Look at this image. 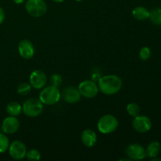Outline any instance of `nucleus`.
<instances>
[{
	"mask_svg": "<svg viewBox=\"0 0 161 161\" xmlns=\"http://www.w3.org/2000/svg\"><path fill=\"white\" fill-rule=\"evenodd\" d=\"M18 52L25 59H31L35 53V48L32 42L28 39L21 40L18 44Z\"/></svg>",
	"mask_w": 161,
	"mask_h": 161,
	"instance_id": "13",
	"label": "nucleus"
},
{
	"mask_svg": "<svg viewBox=\"0 0 161 161\" xmlns=\"http://www.w3.org/2000/svg\"><path fill=\"white\" fill-rule=\"evenodd\" d=\"M132 15L136 20H145L146 19L149 18L150 12L143 6H138L135 7L132 11Z\"/></svg>",
	"mask_w": 161,
	"mask_h": 161,
	"instance_id": "15",
	"label": "nucleus"
},
{
	"mask_svg": "<svg viewBox=\"0 0 161 161\" xmlns=\"http://www.w3.org/2000/svg\"><path fill=\"white\" fill-rule=\"evenodd\" d=\"M43 104L39 99L30 98L25 101L22 105V112L28 117H36L42 114Z\"/></svg>",
	"mask_w": 161,
	"mask_h": 161,
	"instance_id": "3",
	"label": "nucleus"
},
{
	"mask_svg": "<svg viewBox=\"0 0 161 161\" xmlns=\"http://www.w3.org/2000/svg\"><path fill=\"white\" fill-rule=\"evenodd\" d=\"M75 1H76V2H82V1H83V0H75Z\"/></svg>",
	"mask_w": 161,
	"mask_h": 161,
	"instance_id": "30",
	"label": "nucleus"
},
{
	"mask_svg": "<svg viewBox=\"0 0 161 161\" xmlns=\"http://www.w3.org/2000/svg\"><path fill=\"white\" fill-rule=\"evenodd\" d=\"M81 96L86 98H93L97 94L99 91L98 86L92 80H84L81 82L78 86Z\"/></svg>",
	"mask_w": 161,
	"mask_h": 161,
	"instance_id": "6",
	"label": "nucleus"
},
{
	"mask_svg": "<svg viewBox=\"0 0 161 161\" xmlns=\"http://www.w3.org/2000/svg\"><path fill=\"white\" fill-rule=\"evenodd\" d=\"M122 80L115 75H107L98 80V88L101 92L107 95H113L119 92L122 87Z\"/></svg>",
	"mask_w": 161,
	"mask_h": 161,
	"instance_id": "1",
	"label": "nucleus"
},
{
	"mask_svg": "<svg viewBox=\"0 0 161 161\" xmlns=\"http://www.w3.org/2000/svg\"><path fill=\"white\" fill-rule=\"evenodd\" d=\"M31 84L28 83H21L17 87V93L20 95H27L31 91Z\"/></svg>",
	"mask_w": 161,
	"mask_h": 161,
	"instance_id": "21",
	"label": "nucleus"
},
{
	"mask_svg": "<svg viewBox=\"0 0 161 161\" xmlns=\"http://www.w3.org/2000/svg\"><path fill=\"white\" fill-rule=\"evenodd\" d=\"M13 1H14L16 4H21V3H23L24 2H25V0H13Z\"/></svg>",
	"mask_w": 161,
	"mask_h": 161,
	"instance_id": "26",
	"label": "nucleus"
},
{
	"mask_svg": "<svg viewBox=\"0 0 161 161\" xmlns=\"http://www.w3.org/2000/svg\"><path fill=\"white\" fill-rule=\"evenodd\" d=\"M119 126L118 119L113 115H105L97 122V129L102 134H111Z\"/></svg>",
	"mask_w": 161,
	"mask_h": 161,
	"instance_id": "4",
	"label": "nucleus"
},
{
	"mask_svg": "<svg viewBox=\"0 0 161 161\" xmlns=\"http://www.w3.org/2000/svg\"><path fill=\"white\" fill-rule=\"evenodd\" d=\"M5 19V13L4 10L3 9V8L0 7V25L3 23Z\"/></svg>",
	"mask_w": 161,
	"mask_h": 161,
	"instance_id": "25",
	"label": "nucleus"
},
{
	"mask_svg": "<svg viewBox=\"0 0 161 161\" xmlns=\"http://www.w3.org/2000/svg\"><path fill=\"white\" fill-rule=\"evenodd\" d=\"M30 84L35 89H42L47 83V77L45 72L41 70H35L30 75Z\"/></svg>",
	"mask_w": 161,
	"mask_h": 161,
	"instance_id": "10",
	"label": "nucleus"
},
{
	"mask_svg": "<svg viewBox=\"0 0 161 161\" xmlns=\"http://www.w3.org/2000/svg\"><path fill=\"white\" fill-rule=\"evenodd\" d=\"M131 161V160H130V158H122V159H119V161Z\"/></svg>",
	"mask_w": 161,
	"mask_h": 161,
	"instance_id": "27",
	"label": "nucleus"
},
{
	"mask_svg": "<svg viewBox=\"0 0 161 161\" xmlns=\"http://www.w3.org/2000/svg\"><path fill=\"white\" fill-rule=\"evenodd\" d=\"M126 153L131 160H141L146 157V149L138 143L129 145L126 149Z\"/></svg>",
	"mask_w": 161,
	"mask_h": 161,
	"instance_id": "8",
	"label": "nucleus"
},
{
	"mask_svg": "<svg viewBox=\"0 0 161 161\" xmlns=\"http://www.w3.org/2000/svg\"><path fill=\"white\" fill-rule=\"evenodd\" d=\"M157 160L161 161V159L160 158H157V157H154V158H152V161H157Z\"/></svg>",
	"mask_w": 161,
	"mask_h": 161,
	"instance_id": "28",
	"label": "nucleus"
},
{
	"mask_svg": "<svg viewBox=\"0 0 161 161\" xmlns=\"http://www.w3.org/2000/svg\"><path fill=\"white\" fill-rule=\"evenodd\" d=\"M8 149H9L10 157L14 160H20L26 157V146L21 141H19V140L14 141L11 144H9Z\"/></svg>",
	"mask_w": 161,
	"mask_h": 161,
	"instance_id": "7",
	"label": "nucleus"
},
{
	"mask_svg": "<svg viewBox=\"0 0 161 161\" xmlns=\"http://www.w3.org/2000/svg\"><path fill=\"white\" fill-rule=\"evenodd\" d=\"M6 112L9 116H17L22 113V105L17 102H11L6 106Z\"/></svg>",
	"mask_w": 161,
	"mask_h": 161,
	"instance_id": "16",
	"label": "nucleus"
},
{
	"mask_svg": "<svg viewBox=\"0 0 161 161\" xmlns=\"http://www.w3.org/2000/svg\"><path fill=\"white\" fill-rule=\"evenodd\" d=\"M25 9L31 17H40L47 13V6L44 0H28Z\"/></svg>",
	"mask_w": 161,
	"mask_h": 161,
	"instance_id": "5",
	"label": "nucleus"
},
{
	"mask_svg": "<svg viewBox=\"0 0 161 161\" xmlns=\"http://www.w3.org/2000/svg\"><path fill=\"white\" fill-rule=\"evenodd\" d=\"M63 100L67 103L73 104L80 102L81 99V94L79 91L78 88L74 86H67L64 88L61 93Z\"/></svg>",
	"mask_w": 161,
	"mask_h": 161,
	"instance_id": "11",
	"label": "nucleus"
},
{
	"mask_svg": "<svg viewBox=\"0 0 161 161\" xmlns=\"http://www.w3.org/2000/svg\"><path fill=\"white\" fill-rule=\"evenodd\" d=\"M9 146V141L7 136L4 135V134L0 133V153H5Z\"/></svg>",
	"mask_w": 161,
	"mask_h": 161,
	"instance_id": "20",
	"label": "nucleus"
},
{
	"mask_svg": "<svg viewBox=\"0 0 161 161\" xmlns=\"http://www.w3.org/2000/svg\"><path fill=\"white\" fill-rule=\"evenodd\" d=\"M50 84L55 86H59L62 83V77L59 74H53L50 79Z\"/></svg>",
	"mask_w": 161,
	"mask_h": 161,
	"instance_id": "24",
	"label": "nucleus"
},
{
	"mask_svg": "<svg viewBox=\"0 0 161 161\" xmlns=\"http://www.w3.org/2000/svg\"><path fill=\"white\" fill-rule=\"evenodd\" d=\"M151 56V50L149 47H144L141 49L139 52V57L142 61H146Z\"/></svg>",
	"mask_w": 161,
	"mask_h": 161,
	"instance_id": "23",
	"label": "nucleus"
},
{
	"mask_svg": "<svg viewBox=\"0 0 161 161\" xmlns=\"http://www.w3.org/2000/svg\"><path fill=\"white\" fill-rule=\"evenodd\" d=\"M61 91L58 86H46L39 94V100L43 105H52L58 103L61 98Z\"/></svg>",
	"mask_w": 161,
	"mask_h": 161,
	"instance_id": "2",
	"label": "nucleus"
},
{
	"mask_svg": "<svg viewBox=\"0 0 161 161\" xmlns=\"http://www.w3.org/2000/svg\"><path fill=\"white\" fill-rule=\"evenodd\" d=\"M26 157L28 160L30 161H38L40 160L41 158V154L36 149H30L29 151H28L26 153Z\"/></svg>",
	"mask_w": 161,
	"mask_h": 161,
	"instance_id": "22",
	"label": "nucleus"
},
{
	"mask_svg": "<svg viewBox=\"0 0 161 161\" xmlns=\"http://www.w3.org/2000/svg\"><path fill=\"white\" fill-rule=\"evenodd\" d=\"M146 157L149 158H154L157 157L159 153L160 152V144L158 142H153L148 146L146 150Z\"/></svg>",
	"mask_w": 161,
	"mask_h": 161,
	"instance_id": "17",
	"label": "nucleus"
},
{
	"mask_svg": "<svg viewBox=\"0 0 161 161\" xmlns=\"http://www.w3.org/2000/svg\"><path fill=\"white\" fill-rule=\"evenodd\" d=\"M127 112L130 116L135 117L140 113V107L137 103H130L127 106Z\"/></svg>",
	"mask_w": 161,
	"mask_h": 161,
	"instance_id": "19",
	"label": "nucleus"
},
{
	"mask_svg": "<svg viewBox=\"0 0 161 161\" xmlns=\"http://www.w3.org/2000/svg\"><path fill=\"white\" fill-rule=\"evenodd\" d=\"M149 19L153 24L161 26V8H156L150 12Z\"/></svg>",
	"mask_w": 161,
	"mask_h": 161,
	"instance_id": "18",
	"label": "nucleus"
},
{
	"mask_svg": "<svg viewBox=\"0 0 161 161\" xmlns=\"http://www.w3.org/2000/svg\"><path fill=\"white\" fill-rule=\"evenodd\" d=\"M20 127V122L16 116H9L4 119L2 124V129L5 134L11 135L19 130Z\"/></svg>",
	"mask_w": 161,
	"mask_h": 161,
	"instance_id": "12",
	"label": "nucleus"
},
{
	"mask_svg": "<svg viewBox=\"0 0 161 161\" xmlns=\"http://www.w3.org/2000/svg\"><path fill=\"white\" fill-rule=\"evenodd\" d=\"M81 140L83 144L86 147H93L97 142V135L91 129H86L82 132Z\"/></svg>",
	"mask_w": 161,
	"mask_h": 161,
	"instance_id": "14",
	"label": "nucleus"
},
{
	"mask_svg": "<svg viewBox=\"0 0 161 161\" xmlns=\"http://www.w3.org/2000/svg\"><path fill=\"white\" fill-rule=\"evenodd\" d=\"M132 126L136 131L139 132V133H146L151 129L152 123L147 116L138 115L134 118L133 121H132Z\"/></svg>",
	"mask_w": 161,
	"mask_h": 161,
	"instance_id": "9",
	"label": "nucleus"
},
{
	"mask_svg": "<svg viewBox=\"0 0 161 161\" xmlns=\"http://www.w3.org/2000/svg\"><path fill=\"white\" fill-rule=\"evenodd\" d=\"M53 1H54L55 3H63V2L64 1V0H53Z\"/></svg>",
	"mask_w": 161,
	"mask_h": 161,
	"instance_id": "29",
	"label": "nucleus"
}]
</instances>
